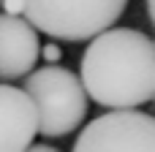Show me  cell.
Here are the masks:
<instances>
[{
	"label": "cell",
	"mask_w": 155,
	"mask_h": 152,
	"mask_svg": "<svg viewBox=\"0 0 155 152\" xmlns=\"http://www.w3.org/2000/svg\"><path fill=\"white\" fill-rule=\"evenodd\" d=\"M27 152H60L57 147H49V144H33Z\"/></svg>",
	"instance_id": "obj_9"
},
{
	"label": "cell",
	"mask_w": 155,
	"mask_h": 152,
	"mask_svg": "<svg viewBox=\"0 0 155 152\" xmlns=\"http://www.w3.org/2000/svg\"><path fill=\"white\" fill-rule=\"evenodd\" d=\"M38 133V114L22 87L0 84V152H27Z\"/></svg>",
	"instance_id": "obj_6"
},
{
	"label": "cell",
	"mask_w": 155,
	"mask_h": 152,
	"mask_svg": "<svg viewBox=\"0 0 155 152\" xmlns=\"http://www.w3.org/2000/svg\"><path fill=\"white\" fill-rule=\"evenodd\" d=\"M153 101H155V90H153Z\"/></svg>",
	"instance_id": "obj_11"
},
{
	"label": "cell",
	"mask_w": 155,
	"mask_h": 152,
	"mask_svg": "<svg viewBox=\"0 0 155 152\" xmlns=\"http://www.w3.org/2000/svg\"><path fill=\"white\" fill-rule=\"evenodd\" d=\"M27 98L38 114V133L46 139H63L76 131L87 117V92L79 76L63 65H41L25 76Z\"/></svg>",
	"instance_id": "obj_2"
},
{
	"label": "cell",
	"mask_w": 155,
	"mask_h": 152,
	"mask_svg": "<svg viewBox=\"0 0 155 152\" xmlns=\"http://www.w3.org/2000/svg\"><path fill=\"white\" fill-rule=\"evenodd\" d=\"M79 82L90 101L114 112L153 101L155 41L134 27H112L95 35L82 54Z\"/></svg>",
	"instance_id": "obj_1"
},
{
	"label": "cell",
	"mask_w": 155,
	"mask_h": 152,
	"mask_svg": "<svg viewBox=\"0 0 155 152\" xmlns=\"http://www.w3.org/2000/svg\"><path fill=\"white\" fill-rule=\"evenodd\" d=\"M60 57H63V49H60L57 44H46V46H44V60H46V65H57Z\"/></svg>",
	"instance_id": "obj_7"
},
{
	"label": "cell",
	"mask_w": 155,
	"mask_h": 152,
	"mask_svg": "<svg viewBox=\"0 0 155 152\" xmlns=\"http://www.w3.org/2000/svg\"><path fill=\"white\" fill-rule=\"evenodd\" d=\"M71 152H155V117L120 109L84 125Z\"/></svg>",
	"instance_id": "obj_4"
},
{
	"label": "cell",
	"mask_w": 155,
	"mask_h": 152,
	"mask_svg": "<svg viewBox=\"0 0 155 152\" xmlns=\"http://www.w3.org/2000/svg\"><path fill=\"white\" fill-rule=\"evenodd\" d=\"M41 57L38 30L25 16L0 14V84L30 76Z\"/></svg>",
	"instance_id": "obj_5"
},
{
	"label": "cell",
	"mask_w": 155,
	"mask_h": 152,
	"mask_svg": "<svg viewBox=\"0 0 155 152\" xmlns=\"http://www.w3.org/2000/svg\"><path fill=\"white\" fill-rule=\"evenodd\" d=\"M0 3H3V0H0Z\"/></svg>",
	"instance_id": "obj_12"
},
{
	"label": "cell",
	"mask_w": 155,
	"mask_h": 152,
	"mask_svg": "<svg viewBox=\"0 0 155 152\" xmlns=\"http://www.w3.org/2000/svg\"><path fill=\"white\" fill-rule=\"evenodd\" d=\"M153 117H155V114H153Z\"/></svg>",
	"instance_id": "obj_13"
},
{
	"label": "cell",
	"mask_w": 155,
	"mask_h": 152,
	"mask_svg": "<svg viewBox=\"0 0 155 152\" xmlns=\"http://www.w3.org/2000/svg\"><path fill=\"white\" fill-rule=\"evenodd\" d=\"M25 19L57 41H93L114 27L128 0H22Z\"/></svg>",
	"instance_id": "obj_3"
},
{
	"label": "cell",
	"mask_w": 155,
	"mask_h": 152,
	"mask_svg": "<svg viewBox=\"0 0 155 152\" xmlns=\"http://www.w3.org/2000/svg\"><path fill=\"white\" fill-rule=\"evenodd\" d=\"M0 5H3V14H8V16H22L25 14V3L22 0H3Z\"/></svg>",
	"instance_id": "obj_8"
},
{
	"label": "cell",
	"mask_w": 155,
	"mask_h": 152,
	"mask_svg": "<svg viewBox=\"0 0 155 152\" xmlns=\"http://www.w3.org/2000/svg\"><path fill=\"white\" fill-rule=\"evenodd\" d=\"M147 14H150V19L155 24V0H147Z\"/></svg>",
	"instance_id": "obj_10"
}]
</instances>
